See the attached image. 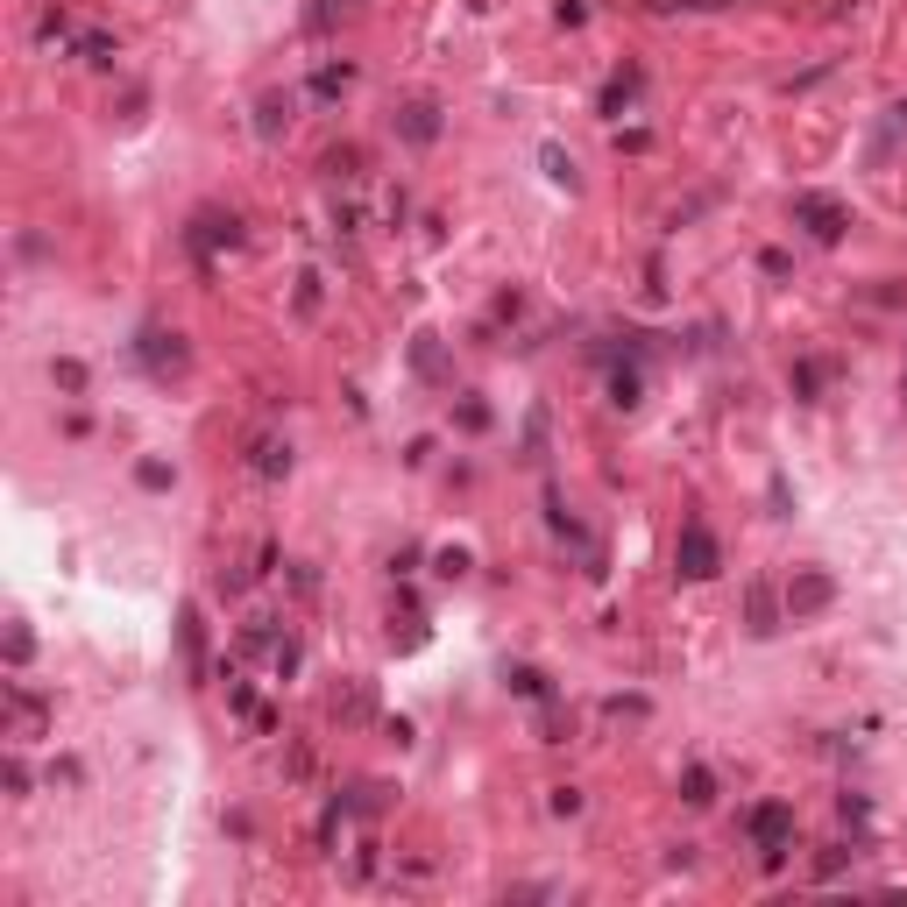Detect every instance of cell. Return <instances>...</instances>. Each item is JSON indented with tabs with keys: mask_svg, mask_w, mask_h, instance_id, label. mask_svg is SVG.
Listing matches in <instances>:
<instances>
[{
	"mask_svg": "<svg viewBox=\"0 0 907 907\" xmlns=\"http://www.w3.org/2000/svg\"><path fill=\"white\" fill-rule=\"evenodd\" d=\"M745 837H752L759 865H766V872H780V865H787V851H794V808H787V801H759V808L745 815Z\"/></svg>",
	"mask_w": 907,
	"mask_h": 907,
	"instance_id": "obj_1",
	"label": "cell"
},
{
	"mask_svg": "<svg viewBox=\"0 0 907 907\" xmlns=\"http://www.w3.org/2000/svg\"><path fill=\"white\" fill-rule=\"evenodd\" d=\"M135 362H142L156 383H171V376L192 369V341L178 334V326H142V334H135Z\"/></svg>",
	"mask_w": 907,
	"mask_h": 907,
	"instance_id": "obj_2",
	"label": "cell"
},
{
	"mask_svg": "<svg viewBox=\"0 0 907 907\" xmlns=\"http://www.w3.org/2000/svg\"><path fill=\"white\" fill-rule=\"evenodd\" d=\"M43 730H50V702L29 681H8V688H0V737L29 745V737H43Z\"/></svg>",
	"mask_w": 907,
	"mask_h": 907,
	"instance_id": "obj_3",
	"label": "cell"
},
{
	"mask_svg": "<svg viewBox=\"0 0 907 907\" xmlns=\"http://www.w3.org/2000/svg\"><path fill=\"white\" fill-rule=\"evenodd\" d=\"M674 567L688 574V582H709V574L723 567V546H716V532H709L702 518L681 525V539H674Z\"/></svg>",
	"mask_w": 907,
	"mask_h": 907,
	"instance_id": "obj_4",
	"label": "cell"
},
{
	"mask_svg": "<svg viewBox=\"0 0 907 907\" xmlns=\"http://www.w3.org/2000/svg\"><path fill=\"white\" fill-rule=\"evenodd\" d=\"M794 227H808L822 249H830V241H844L851 213H844V199H830V192H794Z\"/></svg>",
	"mask_w": 907,
	"mask_h": 907,
	"instance_id": "obj_5",
	"label": "cell"
},
{
	"mask_svg": "<svg viewBox=\"0 0 907 907\" xmlns=\"http://www.w3.org/2000/svg\"><path fill=\"white\" fill-rule=\"evenodd\" d=\"M837 603V574L830 567H794L787 574V617H822Z\"/></svg>",
	"mask_w": 907,
	"mask_h": 907,
	"instance_id": "obj_6",
	"label": "cell"
},
{
	"mask_svg": "<svg viewBox=\"0 0 907 907\" xmlns=\"http://www.w3.org/2000/svg\"><path fill=\"white\" fill-rule=\"evenodd\" d=\"M234 241H241V220H234V213H199V220L185 227V249H192L199 263H213L220 249H234Z\"/></svg>",
	"mask_w": 907,
	"mask_h": 907,
	"instance_id": "obj_7",
	"label": "cell"
},
{
	"mask_svg": "<svg viewBox=\"0 0 907 907\" xmlns=\"http://www.w3.org/2000/svg\"><path fill=\"white\" fill-rule=\"evenodd\" d=\"M397 135H404L411 149H433V142H440V100H404V107H397Z\"/></svg>",
	"mask_w": 907,
	"mask_h": 907,
	"instance_id": "obj_8",
	"label": "cell"
},
{
	"mask_svg": "<svg viewBox=\"0 0 907 907\" xmlns=\"http://www.w3.org/2000/svg\"><path fill=\"white\" fill-rule=\"evenodd\" d=\"M780 610H787V596H773V582H752L745 589V631L752 638H773L780 631Z\"/></svg>",
	"mask_w": 907,
	"mask_h": 907,
	"instance_id": "obj_9",
	"label": "cell"
},
{
	"mask_svg": "<svg viewBox=\"0 0 907 907\" xmlns=\"http://www.w3.org/2000/svg\"><path fill=\"white\" fill-rule=\"evenodd\" d=\"M249 468H256L263 482H284V475H291V440H277V433H256V440H249Z\"/></svg>",
	"mask_w": 907,
	"mask_h": 907,
	"instance_id": "obj_10",
	"label": "cell"
},
{
	"mask_svg": "<svg viewBox=\"0 0 907 907\" xmlns=\"http://www.w3.org/2000/svg\"><path fill=\"white\" fill-rule=\"evenodd\" d=\"M291 114H298V100H291V93H263V100H256V135H263V142H277V135L291 128Z\"/></svg>",
	"mask_w": 907,
	"mask_h": 907,
	"instance_id": "obj_11",
	"label": "cell"
},
{
	"mask_svg": "<svg viewBox=\"0 0 907 907\" xmlns=\"http://www.w3.org/2000/svg\"><path fill=\"white\" fill-rule=\"evenodd\" d=\"M638 86H645V71H638V64H624V71L610 78V86H603V114H624V107L638 100Z\"/></svg>",
	"mask_w": 907,
	"mask_h": 907,
	"instance_id": "obj_12",
	"label": "cell"
},
{
	"mask_svg": "<svg viewBox=\"0 0 907 907\" xmlns=\"http://www.w3.org/2000/svg\"><path fill=\"white\" fill-rule=\"evenodd\" d=\"M681 801H688V808H709V801H716V773H709V766H688V773H681Z\"/></svg>",
	"mask_w": 907,
	"mask_h": 907,
	"instance_id": "obj_13",
	"label": "cell"
},
{
	"mask_svg": "<svg viewBox=\"0 0 907 907\" xmlns=\"http://www.w3.org/2000/svg\"><path fill=\"white\" fill-rule=\"evenodd\" d=\"M390 645H426V617H419V603H404V617H390Z\"/></svg>",
	"mask_w": 907,
	"mask_h": 907,
	"instance_id": "obj_14",
	"label": "cell"
},
{
	"mask_svg": "<svg viewBox=\"0 0 907 907\" xmlns=\"http://www.w3.org/2000/svg\"><path fill=\"white\" fill-rule=\"evenodd\" d=\"M78 57H86V64H100V71H107V64L121 57V43H114L107 29H86V36H78Z\"/></svg>",
	"mask_w": 907,
	"mask_h": 907,
	"instance_id": "obj_15",
	"label": "cell"
},
{
	"mask_svg": "<svg viewBox=\"0 0 907 907\" xmlns=\"http://www.w3.org/2000/svg\"><path fill=\"white\" fill-rule=\"evenodd\" d=\"M341 808H355V815H383V808H390V787H383V780H362Z\"/></svg>",
	"mask_w": 907,
	"mask_h": 907,
	"instance_id": "obj_16",
	"label": "cell"
},
{
	"mask_svg": "<svg viewBox=\"0 0 907 907\" xmlns=\"http://www.w3.org/2000/svg\"><path fill=\"white\" fill-rule=\"evenodd\" d=\"M185 667L206 674V624H199V610H185Z\"/></svg>",
	"mask_w": 907,
	"mask_h": 907,
	"instance_id": "obj_17",
	"label": "cell"
},
{
	"mask_svg": "<svg viewBox=\"0 0 907 907\" xmlns=\"http://www.w3.org/2000/svg\"><path fill=\"white\" fill-rule=\"evenodd\" d=\"M787 390H794L801 404H815V390H822V362H794V369H787Z\"/></svg>",
	"mask_w": 907,
	"mask_h": 907,
	"instance_id": "obj_18",
	"label": "cell"
},
{
	"mask_svg": "<svg viewBox=\"0 0 907 907\" xmlns=\"http://www.w3.org/2000/svg\"><path fill=\"white\" fill-rule=\"evenodd\" d=\"M50 383H57L64 397H86V362H71V355H64V362H50Z\"/></svg>",
	"mask_w": 907,
	"mask_h": 907,
	"instance_id": "obj_19",
	"label": "cell"
},
{
	"mask_svg": "<svg viewBox=\"0 0 907 907\" xmlns=\"http://www.w3.org/2000/svg\"><path fill=\"white\" fill-rule=\"evenodd\" d=\"M539 163H546V178H553V185H567V192H574V156H567L560 142H546V149H539Z\"/></svg>",
	"mask_w": 907,
	"mask_h": 907,
	"instance_id": "obj_20",
	"label": "cell"
},
{
	"mask_svg": "<svg viewBox=\"0 0 907 907\" xmlns=\"http://www.w3.org/2000/svg\"><path fill=\"white\" fill-rule=\"evenodd\" d=\"M411 369L440 383V369H447V362H440V341H433V334H419V341H411Z\"/></svg>",
	"mask_w": 907,
	"mask_h": 907,
	"instance_id": "obj_21",
	"label": "cell"
},
{
	"mask_svg": "<svg viewBox=\"0 0 907 907\" xmlns=\"http://www.w3.org/2000/svg\"><path fill=\"white\" fill-rule=\"evenodd\" d=\"M468 567H475V560H468V546H440V553H433V574H440V582H461Z\"/></svg>",
	"mask_w": 907,
	"mask_h": 907,
	"instance_id": "obj_22",
	"label": "cell"
},
{
	"mask_svg": "<svg viewBox=\"0 0 907 907\" xmlns=\"http://www.w3.org/2000/svg\"><path fill=\"white\" fill-rule=\"evenodd\" d=\"M326 178H362V149H355V142L326 149Z\"/></svg>",
	"mask_w": 907,
	"mask_h": 907,
	"instance_id": "obj_23",
	"label": "cell"
},
{
	"mask_svg": "<svg viewBox=\"0 0 907 907\" xmlns=\"http://www.w3.org/2000/svg\"><path fill=\"white\" fill-rule=\"evenodd\" d=\"M638 390H645V376H638V369H617V376H610V404H617V411H631V404H638Z\"/></svg>",
	"mask_w": 907,
	"mask_h": 907,
	"instance_id": "obj_24",
	"label": "cell"
},
{
	"mask_svg": "<svg viewBox=\"0 0 907 907\" xmlns=\"http://www.w3.org/2000/svg\"><path fill=\"white\" fill-rule=\"evenodd\" d=\"M504 681H511V688H518V695H532V702H546V695H553V681H546V674H539V667H511V674H504Z\"/></svg>",
	"mask_w": 907,
	"mask_h": 907,
	"instance_id": "obj_25",
	"label": "cell"
},
{
	"mask_svg": "<svg viewBox=\"0 0 907 907\" xmlns=\"http://www.w3.org/2000/svg\"><path fill=\"white\" fill-rule=\"evenodd\" d=\"M135 482L142 489H171L178 475H171V461H135Z\"/></svg>",
	"mask_w": 907,
	"mask_h": 907,
	"instance_id": "obj_26",
	"label": "cell"
},
{
	"mask_svg": "<svg viewBox=\"0 0 907 907\" xmlns=\"http://www.w3.org/2000/svg\"><path fill=\"white\" fill-rule=\"evenodd\" d=\"M348 78H355V71H348V64H326V71H319V78H312V93H319V100H334V93H341V86H348Z\"/></svg>",
	"mask_w": 907,
	"mask_h": 907,
	"instance_id": "obj_27",
	"label": "cell"
},
{
	"mask_svg": "<svg viewBox=\"0 0 907 907\" xmlns=\"http://www.w3.org/2000/svg\"><path fill=\"white\" fill-rule=\"evenodd\" d=\"M29 652H36L29 624H8V667H29Z\"/></svg>",
	"mask_w": 907,
	"mask_h": 907,
	"instance_id": "obj_28",
	"label": "cell"
},
{
	"mask_svg": "<svg viewBox=\"0 0 907 907\" xmlns=\"http://www.w3.org/2000/svg\"><path fill=\"white\" fill-rule=\"evenodd\" d=\"M525 454H532V461L546 454V411H532V419H525Z\"/></svg>",
	"mask_w": 907,
	"mask_h": 907,
	"instance_id": "obj_29",
	"label": "cell"
},
{
	"mask_svg": "<svg viewBox=\"0 0 907 907\" xmlns=\"http://www.w3.org/2000/svg\"><path fill=\"white\" fill-rule=\"evenodd\" d=\"M461 426H468V433L489 426V404H482V397H461Z\"/></svg>",
	"mask_w": 907,
	"mask_h": 907,
	"instance_id": "obj_30",
	"label": "cell"
},
{
	"mask_svg": "<svg viewBox=\"0 0 907 907\" xmlns=\"http://www.w3.org/2000/svg\"><path fill=\"white\" fill-rule=\"evenodd\" d=\"M334 716H369V695H362V688H348V695H334Z\"/></svg>",
	"mask_w": 907,
	"mask_h": 907,
	"instance_id": "obj_31",
	"label": "cell"
},
{
	"mask_svg": "<svg viewBox=\"0 0 907 907\" xmlns=\"http://www.w3.org/2000/svg\"><path fill=\"white\" fill-rule=\"evenodd\" d=\"M0 780H8V794H29V766H22V759L0 766Z\"/></svg>",
	"mask_w": 907,
	"mask_h": 907,
	"instance_id": "obj_32",
	"label": "cell"
},
{
	"mask_svg": "<svg viewBox=\"0 0 907 907\" xmlns=\"http://www.w3.org/2000/svg\"><path fill=\"white\" fill-rule=\"evenodd\" d=\"M553 15H560V29H574V22H589V0H560Z\"/></svg>",
	"mask_w": 907,
	"mask_h": 907,
	"instance_id": "obj_33",
	"label": "cell"
},
{
	"mask_svg": "<svg viewBox=\"0 0 907 907\" xmlns=\"http://www.w3.org/2000/svg\"><path fill=\"white\" fill-rule=\"evenodd\" d=\"M553 815H582V794H574V787H553Z\"/></svg>",
	"mask_w": 907,
	"mask_h": 907,
	"instance_id": "obj_34",
	"label": "cell"
},
{
	"mask_svg": "<svg viewBox=\"0 0 907 907\" xmlns=\"http://www.w3.org/2000/svg\"><path fill=\"white\" fill-rule=\"evenodd\" d=\"M468 8H475V15H482V8H497V0H468Z\"/></svg>",
	"mask_w": 907,
	"mask_h": 907,
	"instance_id": "obj_35",
	"label": "cell"
},
{
	"mask_svg": "<svg viewBox=\"0 0 907 907\" xmlns=\"http://www.w3.org/2000/svg\"><path fill=\"white\" fill-rule=\"evenodd\" d=\"M893 114H900V121H907V100H900V107H893Z\"/></svg>",
	"mask_w": 907,
	"mask_h": 907,
	"instance_id": "obj_36",
	"label": "cell"
}]
</instances>
